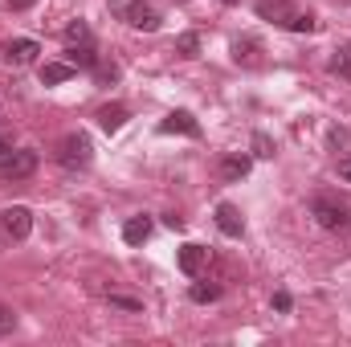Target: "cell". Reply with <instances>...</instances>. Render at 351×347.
I'll use <instances>...</instances> for the list:
<instances>
[{"label":"cell","mask_w":351,"mask_h":347,"mask_svg":"<svg viewBox=\"0 0 351 347\" xmlns=\"http://www.w3.org/2000/svg\"><path fill=\"white\" fill-rule=\"evenodd\" d=\"M66 45H94V33H90L86 21H74V25H66Z\"/></svg>","instance_id":"2e32d148"},{"label":"cell","mask_w":351,"mask_h":347,"mask_svg":"<svg viewBox=\"0 0 351 347\" xmlns=\"http://www.w3.org/2000/svg\"><path fill=\"white\" fill-rule=\"evenodd\" d=\"M176 53H180V58H196V53H200V37H196V33H180V37H176Z\"/></svg>","instance_id":"ffe728a7"},{"label":"cell","mask_w":351,"mask_h":347,"mask_svg":"<svg viewBox=\"0 0 351 347\" xmlns=\"http://www.w3.org/2000/svg\"><path fill=\"white\" fill-rule=\"evenodd\" d=\"M331 74L351 78V45H339V49H335V58H331Z\"/></svg>","instance_id":"d6986e66"},{"label":"cell","mask_w":351,"mask_h":347,"mask_svg":"<svg viewBox=\"0 0 351 347\" xmlns=\"http://www.w3.org/2000/svg\"><path fill=\"white\" fill-rule=\"evenodd\" d=\"M94 78H98V86H110V82H119V66H94Z\"/></svg>","instance_id":"603a6c76"},{"label":"cell","mask_w":351,"mask_h":347,"mask_svg":"<svg viewBox=\"0 0 351 347\" xmlns=\"http://www.w3.org/2000/svg\"><path fill=\"white\" fill-rule=\"evenodd\" d=\"M250 168H254L250 156H225V160H221V176H225V180H245Z\"/></svg>","instance_id":"5bb4252c"},{"label":"cell","mask_w":351,"mask_h":347,"mask_svg":"<svg viewBox=\"0 0 351 347\" xmlns=\"http://www.w3.org/2000/svg\"><path fill=\"white\" fill-rule=\"evenodd\" d=\"M262 45L258 41H250V37H241V41H233V58H237V66H258L262 58Z\"/></svg>","instance_id":"9a60e30c"},{"label":"cell","mask_w":351,"mask_h":347,"mask_svg":"<svg viewBox=\"0 0 351 347\" xmlns=\"http://www.w3.org/2000/svg\"><path fill=\"white\" fill-rule=\"evenodd\" d=\"M37 53H41V45H37L33 37H16V41L4 45V62H8V66H29Z\"/></svg>","instance_id":"52a82bcc"},{"label":"cell","mask_w":351,"mask_h":347,"mask_svg":"<svg viewBox=\"0 0 351 347\" xmlns=\"http://www.w3.org/2000/svg\"><path fill=\"white\" fill-rule=\"evenodd\" d=\"M70 66H74V70H78V66H82V70H94V66H98L94 45H70Z\"/></svg>","instance_id":"e0dca14e"},{"label":"cell","mask_w":351,"mask_h":347,"mask_svg":"<svg viewBox=\"0 0 351 347\" xmlns=\"http://www.w3.org/2000/svg\"><path fill=\"white\" fill-rule=\"evenodd\" d=\"M290 29H294V33H315V29H319V21H315L311 12H298V16L290 21Z\"/></svg>","instance_id":"7402d4cb"},{"label":"cell","mask_w":351,"mask_h":347,"mask_svg":"<svg viewBox=\"0 0 351 347\" xmlns=\"http://www.w3.org/2000/svg\"><path fill=\"white\" fill-rule=\"evenodd\" d=\"M188 298H192V302H217V298H221V286H213V282H196V286L188 290Z\"/></svg>","instance_id":"ac0fdd59"},{"label":"cell","mask_w":351,"mask_h":347,"mask_svg":"<svg viewBox=\"0 0 351 347\" xmlns=\"http://www.w3.org/2000/svg\"><path fill=\"white\" fill-rule=\"evenodd\" d=\"M37 172V152H29V147H12V156L0 164V176L4 180H25V176Z\"/></svg>","instance_id":"5b68a950"},{"label":"cell","mask_w":351,"mask_h":347,"mask_svg":"<svg viewBox=\"0 0 351 347\" xmlns=\"http://www.w3.org/2000/svg\"><path fill=\"white\" fill-rule=\"evenodd\" d=\"M123 123H127V106H102L98 110V127L106 131V135H114V131H123Z\"/></svg>","instance_id":"4fadbf2b"},{"label":"cell","mask_w":351,"mask_h":347,"mask_svg":"<svg viewBox=\"0 0 351 347\" xmlns=\"http://www.w3.org/2000/svg\"><path fill=\"white\" fill-rule=\"evenodd\" d=\"M176 261H180V270H184L188 278H196V274L204 270V261H208V250H204V246H196V241H188V246H180Z\"/></svg>","instance_id":"30bf717a"},{"label":"cell","mask_w":351,"mask_h":347,"mask_svg":"<svg viewBox=\"0 0 351 347\" xmlns=\"http://www.w3.org/2000/svg\"><path fill=\"white\" fill-rule=\"evenodd\" d=\"M217 229L225 233V237H241L245 233V217H241V208L237 204H217Z\"/></svg>","instance_id":"ba28073f"},{"label":"cell","mask_w":351,"mask_h":347,"mask_svg":"<svg viewBox=\"0 0 351 347\" xmlns=\"http://www.w3.org/2000/svg\"><path fill=\"white\" fill-rule=\"evenodd\" d=\"M8 156H12V135H4V131H0V164H4Z\"/></svg>","instance_id":"4316f807"},{"label":"cell","mask_w":351,"mask_h":347,"mask_svg":"<svg viewBox=\"0 0 351 347\" xmlns=\"http://www.w3.org/2000/svg\"><path fill=\"white\" fill-rule=\"evenodd\" d=\"M274 139L265 135V131H254V156H262V160H274Z\"/></svg>","instance_id":"44dd1931"},{"label":"cell","mask_w":351,"mask_h":347,"mask_svg":"<svg viewBox=\"0 0 351 347\" xmlns=\"http://www.w3.org/2000/svg\"><path fill=\"white\" fill-rule=\"evenodd\" d=\"M225 4H241V0H225Z\"/></svg>","instance_id":"4dcf8cb0"},{"label":"cell","mask_w":351,"mask_h":347,"mask_svg":"<svg viewBox=\"0 0 351 347\" xmlns=\"http://www.w3.org/2000/svg\"><path fill=\"white\" fill-rule=\"evenodd\" d=\"M90 156H94V147H90V139L82 135V131L62 135V143H58V164H62L66 172H82V168H90Z\"/></svg>","instance_id":"6da1fadb"},{"label":"cell","mask_w":351,"mask_h":347,"mask_svg":"<svg viewBox=\"0 0 351 347\" xmlns=\"http://www.w3.org/2000/svg\"><path fill=\"white\" fill-rule=\"evenodd\" d=\"M106 4H110V8H123V4H127V0H106Z\"/></svg>","instance_id":"f546056e"},{"label":"cell","mask_w":351,"mask_h":347,"mask_svg":"<svg viewBox=\"0 0 351 347\" xmlns=\"http://www.w3.org/2000/svg\"><path fill=\"white\" fill-rule=\"evenodd\" d=\"M12 331H16V315H12V307L0 302V335H12Z\"/></svg>","instance_id":"cb8c5ba5"},{"label":"cell","mask_w":351,"mask_h":347,"mask_svg":"<svg viewBox=\"0 0 351 347\" xmlns=\"http://www.w3.org/2000/svg\"><path fill=\"white\" fill-rule=\"evenodd\" d=\"M258 16H262V21H274V25H282V29H290V21L298 16V8H294L290 0H258Z\"/></svg>","instance_id":"8992f818"},{"label":"cell","mask_w":351,"mask_h":347,"mask_svg":"<svg viewBox=\"0 0 351 347\" xmlns=\"http://www.w3.org/2000/svg\"><path fill=\"white\" fill-rule=\"evenodd\" d=\"M152 237V217H131L127 225H123V241L127 246H143Z\"/></svg>","instance_id":"7c38bea8"},{"label":"cell","mask_w":351,"mask_h":347,"mask_svg":"<svg viewBox=\"0 0 351 347\" xmlns=\"http://www.w3.org/2000/svg\"><path fill=\"white\" fill-rule=\"evenodd\" d=\"M160 131H164V135H188V139H196V135H200V123H196L188 110H172V115L160 123Z\"/></svg>","instance_id":"9c48e42d"},{"label":"cell","mask_w":351,"mask_h":347,"mask_svg":"<svg viewBox=\"0 0 351 347\" xmlns=\"http://www.w3.org/2000/svg\"><path fill=\"white\" fill-rule=\"evenodd\" d=\"M37 0H8V8H16V12H25V8H33Z\"/></svg>","instance_id":"f1b7e54d"},{"label":"cell","mask_w":351,"mask_h":347,"mask_svg":"<svg viewBox=\"0 0 351 347\" xmlns=\"http://www.w3.org/2000/svg\"><path fill=\"white\" fill-rule=\"evenodd\" d=\"M311 213H315V221L323 225V229H331V233H343L351 225L348 208L339 204V200H331V196H315V204H311Z\"/></svg>","instance_id":"3957f363"},{"label":"cell","mask_w":351,"mask_h":347,"mask_svg":"<svg viewBox=\"0 0 351 347\" xmlns=\"http://www.w3.org/2000/svg\"><path fill=\"white\" fill-rule=\"evenodd\" d=\"M339 176L351 184V156H343V160H339Z\"/></svg>","instance_id":"83f0119b"},{"label":"cell","mask_w":351,"mask_h":347,"mask_svg":"<svg viewBox=\"0 0 351 347\" xmlns=\"http://www.w3.org/2000/svg\"><path fill=\"white\" fill-rule=\"evenodd\" d=\"M37 74H41V86H62V82L74 78V66L70 62H45Z\"/></svg>","instance_id":"8fae6325"},{"label":"cell","mask_w":351,"mask_h":347,"mask_svg":"<svg viewBox=\"0 0 351 347\" xmlns=\"http://www.w3.org/2000/svg\"><path fill=\"white\" fill-rule=\"evenodd\" d=\"M110 307H123V311H143L139 298H127V294H110Z\"/></svg>","instance_id":"d4e9b609"},{"label":"cell","mask_w":351,"mask_h":347,"mask_svg":"<svg viewBox=\"0 0 351 347\" xmlns=\"http://www.w3.org/2000/svg\"><path fill=\"white\" fill-rule=\"evenodd\" d=\"M119 12H123V21H127L131 29H143V33H156V29H160V21H164V16H160V8H156L152 0H127Z\"/></svg>","instance_id":"7a4b0ae2"},{"label":"cell","mask_w":351,"mask_h":347,"mask_svg":"<svg viewBox=\"0 0 351 347\" xmlns=\"http://www.w3.org/2000/svg\"><path fill=\"white\" fill-rule=\"evenodd\" d=\"M0 225H4V233H8L12 241H25V237L33 233V213H29L25 204H12V208L0 213Z\"/></svg>","instance_id":"277c9868"},{"label":"cell","mask_w":351,"mask_h":347,"mask_svg":"<svg viewBox=\"0 0 351 347\" xmlns=\"http://www.w3.org/2000/svg\"><path fill=\"white\" fill-rule=\"evenodd\" d=\"M290 307H294V298H290L286 290H278V294H274V311H290Z\"/></svg>","instance_id":"484cf974"}]
</instances>
